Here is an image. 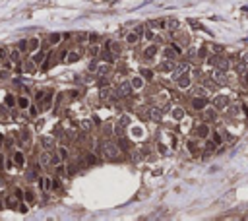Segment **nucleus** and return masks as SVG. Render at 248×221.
<instances>
[{"label":"nucleus","instance_id":"1","mask_svg":"<svg viewBox=\"0 0 248 221\" xmlns=\"http://www.w3.org/2000/svg\"><path fill=\"white\" fill-rule=\"evenodd\" d=\"M227 103H229L227 97H217V99H215V107H217V109H223V107H227Z\"/></svg>","mask_w":248,"mask_h":221},{"label":"nucleus","instance_id":"2","mask_svg":"<svg viewBox=\"0 0 248 221\" xmlns=\"http://www.w3.org/2000/svg\"><path fill=\"white\" fill-rule=\"evenodd\" d=\"M18 103H19V107H21V109H27V107H29V99H27V97H19Z\"/></svg>","mask_w":248,"mask_h":221},{"label":"nucleus","instance_id":"3","mask_svg":"<svg viewBox=\"0 0 248 221\" xmlns=\"http://www.w3.org/2000/svg\"><path fill=\"white\" fill-rule=\"evenodd\" d=\"M14 159H16L18 165H24V163H25V157L21 155V153H16V155H14Z\"/></svg>","mask_w":248,"mask_h":221},{"label":"nucleus","instance_id":"4","mask_svg":"<svg viewBox=\"0 0 248 221\" xmlns=\"http://www.w3.org/2000/svg\"><path fill=\"white\" fill-rule=\"evenodd\" d=\"M136 39H138V33H130L128 37H126V41H128V43H136Z\"/></svg>","mask_w":248,"mask_h":221},{"label":"nucleus","instance_id":"5","mask_svg":"<svg viewBox=\"0 0 248 221\" xmlns=\"http://www.w3.org/2000/svg\"><path fill=\"white\" fill-rule=\"evenodd\" d=\"M192 105H194L196 109H204V101H202V99H194V103H192Z\"/></svg>","mask_w":248,"mask_h":221},{"label":"nucleus","instance_id":"6","mask_svg":"<svg viewBox=\"0 0 248 221\" xmlns=\"http://www.w3.org/2000/svg\"><path fill=\"white\" fill-rule=\"evenodd\" d=\"M173 114H175V119H182L184 111H182V109H175V111H173Z\"/></svg>","mask_w":248,"mask_h":221},{"label":"nucleus","instance_id":"7","mask_svg":"<svg viewBox=\"0 0 248 221\" xmlns=\"http://www.w3.org/2000/svg\"><path fill=\"white\" fill-rule=\"evenodd\" d=\"M6 105H8V107H14V97H12V95L6 97Z\"/></svg>","mask_w":248,"mask_h":221},{"label":"nucleus","instance_id":"8","mask_svg":"<svg viewBox=\"0 0 248 221\" xmlns=\"http://www.w3.org/2000/svg\"><path fill=\"white\" fill-rule=\"evenodd\" d=\"M206 149H208V153H213V149H215V146H213V144L209 142V144L206 146Z\"/></svg>","mask_w":248,"mask_h":221},{"label":"nucleus","instance_id":"9","mask_svg":"<svg viewBox=\"0 0 248 221\" xmlns=\"http://www.w3.org/2000/svg\"><path fill=\"white\" fill-rule=\"evenodd\" d=\"M58 39H60V35H52V37H51V43H58Z\"/></svg>","mask_w":248,"mask_h":221},{"label":"nucleus","instance_id":"10","mask_svg":"<svg viewBox=\"0 0 248 221\" xmlns=\"http://www.w3.org/2000/svg\"><path fill=\"white\" fill-rule=\"evenodd\" d=\"M43 186H45V188H51V179H45V182H43Z\"/></svg>","mask_w":248,"mask_h":221},{"label":"nucleus","instance_id":"11","mask_svg":"<svg viewBox=\"0 0 248 221\" xmlns=\"http://www.w3.org/2000/svg\"><path fill=\"white\" fill-rule=\"evenodd\" d=\"M18 58H19V52L14 51V52H12V60H18Z\"/></svg>","mask_w":248,"mask_h":221},{"label":"nucleus","instance_id":"12","mask_svg":"<svg viewBox=\"0 0 248 221\" xmlns=\"http://www.w3.org/2000/svg\"><path fill=\"white\" fill-rule=\"evenodd\" d=\"M68 60H72V62H74V60H78V54H76V52H72V54H70V58H68Z\"/></svg>","mask_w":248,"mask_h":221},{"label":"nucleus","instance_id":"13","mask_svg":"<svg viewBox=\"0 0 248 221\" xmlns=\"http://www.w3.org/2000/svg\"><path fill=\"white\" fill-rule=\"evenodd\" d=\"M4 54H6V49H0V58H6Z\"/></svg>","mask_w":248,"mask_h":221},{"label":"nucleus","instance_id":"14","mask_svg":"<svg viewBox=\"0 0 248 221\" xmlns=\"http://www.w3.org/2000/svg\"><path fill=\"white\" fill-rule=\"evenodd\" d=\"M0 209H2V204H0Z\"/></svg>","mask_w":248,"mask_h":221}]
</instances>
